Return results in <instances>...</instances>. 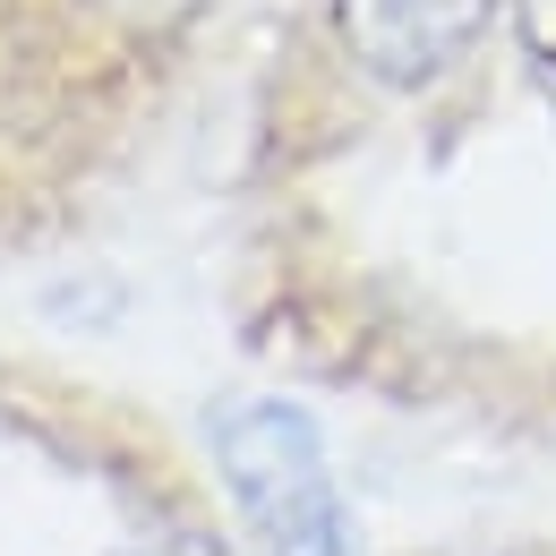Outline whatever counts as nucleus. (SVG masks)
Segmentation results:
<instances>
[{"instance_id":"f257e3e1","label":"nucleus","mask_w":556,"mask_h":556,"mask_svg":"<svg viewBox=\"0 0 556 556\" xmlns=\"http://www.w3.org/2000/svg\"><path fill=\"white\" fill-rule=\"evenodd\" d=\"M206 454L266 556H359L343 488L326 471V437L300 403H275V394L223 403L206 419Z\"/></svg>"},{"instance_id":"f03ea898","label":"nucleus","mask_w":556,"mask_h":556,"mask_svg":"<svg viewBox=\"0 0 556 556\" xmlns=\"http://www.w3.org/2000/svg\"><path fill=\"white\" fill-rule=\"evenodd\" d=\"M488 26V0H334V35L368 77L386 86H428L471 52Z\"/></svg>"},{"instance_id":"7ed1b4c3","label":"nucleus","mask_w":556,"mask_h":556,"mask_svg":"<svg viewBox=\"0 0 556 556\" xmlns=\"http://www.w3.org/2000/svg\"><path fill=\"white\" fill-rule=\"evenodd\" d=\"M514 17H522V43L556 70V0H514Z\"/></svg>"},{"instance_id":"20e7f679","label":"nucleus","mask_w":556,"mask_h":556,"mask_svg":"<svg viewBox=\"0 0 556 556\" xmlns=\"http://www.w3.org/2000/svg\"><path fill=\"white\" fill-rule=\"evenodd\" d=\"M138 556H231L223 540H206V531H172V540H146Z\"/></svg>"},{"instance_id":"39448f33","label":"nucleus","mask_w":556,"mask_h":556,"mask_svg":"<svg viewBox=\"0 0 556 556\" xmlns=\"http://www.w3.org/2000/svg\"><path fill=\"white\" fill-rule=\"evenodd\" d=\"M112 9H180V0H112Z\"/></svg>"}]
</instances>
